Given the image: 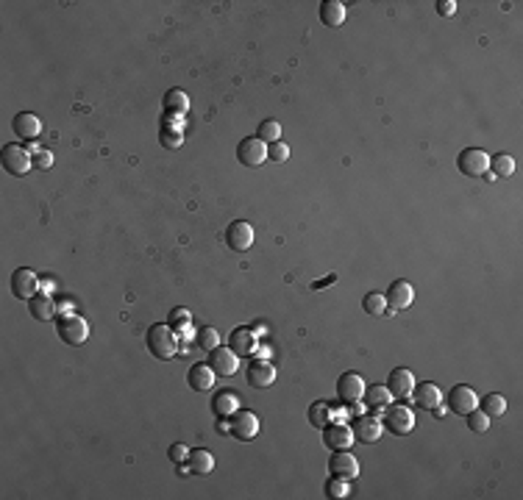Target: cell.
Returning <instances> with one entry per match:
<instances>
[{
    "label": "cell",
    "mask_w": 523,
    "mask_h": 500,
    "mask_svg": "<svg viewBox=\"0 0 523 500\" xmlns=\"http://www.w3.org/2000/svg\"><path fill=\"white\" fill-rule=\"evenodd\" d=\"M148 350L156 356L159 361H170L179 356L181 350V339L179 331H173L167 323H156L148 328Z\"/></svg>",
    "instance_id": "obj_1"
},
{
    "label": "cell",
    "mask_w": 523,
    "mask_h": 500,
    "mask_svg": "<svg viewBox=\"0 0 523 500\" xmlns=\"http://www.w3.org/2000/svg\"><path fill=\"white\" fill-rule=\"evenodd\" d=\"M56 331L67 345H84L89 339V323L76 311H64L61 317H56Z\"/></svg>",
    "instance_id": "obj_2"
},
{
    "label": "cell",
    "mask_w": 523,
    "mask_h": 500,
    "mask_svg": "<svg viewBox=\"0 0 523 500\" xmlns=\"http://www.w3.org/2000/svg\"><path fill=\"white\" fill-rule=\"evenodd\" d=\"M259 417L248 409H236L234 414L229 417V434L239 439V442H251L256 434H259Z\"/></svg>",
    "instance_id": "obj_3"
},
{
    "label": "cell",
    "mask_w": 523,
    "mask_h": 500,
    "mask_svg": "<svg viewBox=\"0 0 523 500\" xmlns=\"http://www.w3.org/2000/svg\"><path fill=\"white\" fill-rule=\"evenodd\" d=\"M457 167L468 178H482V175L490 173V156L482 148H465L457 159Z\"/></svg>",
    "instance_id": "obj_4"
},
{
    "label": "cell",
    "mask_w": 523,
    "mask_h": 500,
    "mask_svg": "<svg viewBox=\"0 0 523 500\" xmlns=\"http://www.w3.org/2000/svg\"><path fill=\"white\" fill-rule=\"evenodd\" d=\"M0 161H3V170L9 175H26L34 167V156L28 153L23 145H6L0 153Z\"/></svg>",
    "instance_id": "obj_5"
},
{
    "label": "cell",
    "mask_w": 523,
    "mask_h": 500,
    "mask_svg": "<svg viewBox=\"0 0 523 500\" xmlns=\"http://www.w3.org/2000/svg\"><path fill=\"white\" fill-rule=\"evenodd\" d=\"M384 428L387 431H392V434H409L412 428H415V414H412V409L409 406H387L384 409Z\"/></svg>",
    "instance_id": "obj_6"
},
{
    "label": "cell",
    "mask_w": 523,
    "mask_h": 500,
    "mask_svg": "<svg viewBox=\"0 0 523 500\" xmlns=\"http://www.w3.org/2000/svg\"><path fill=\"white\" fill-rule=\"evenodd\" d=\"M236 159L245 164V167H262L267 161V145L262 142L259 136H245L239 145H236Z\"/></svg>",
    "instance_id": "obj_7"
},
{
    "label": "cell",
    "mask_w": 523,
    "mask_h": 500,
    "mask_svg": "<svg viewBox=\"0 0 523 500\" xmlns=\"http://www.w3.org/2000/svg\"><path fill=\"white\" fill-rule=\"evenodd\" d=\"M329 473L332 478H342V481H354L359 475V461L354 453L348 450H334L329 459Z\"/></svg>",
    "instance_id": "obj_8"
},
{
    "label": "cell",
    "mask_w": 523,
    "mask_h": 500,
    "mask_svg": "<svg viewBox=\"0 0 523 500\" xmlns=\"http://www.w3.org/2000/svg\"><path fill=\"white\" fill-rule=\"evenodd\" d=\"M39 292V275L28 267H20L11 273V295L17 300H31Z\"/></svg>",
    "instance_id": "obj_9"
},
{
    "label": "cell",
    "mask_w": 523,
    "mask_h": 500,
    "mask_svg": "<svg viewBox=\"0 0 523 500\" xmlns=\"http://www.w3.org/2000/svg\"><path fill=\"white\" fill-rule=\"evenodd\" d=\"M354 439H359V442H365V445H373V442H379L382 439V434H384V423L370 411V414H362V417H357L354 420Z\"/></svg>",
    "instance_id": "obj_10"
},
{
    "label": "cell",
    "mask_w": 523,
    "mask_h": 500,
    "mask_svg": "<svg viewBox=\"0 0 523 500\" xmlns=\"http://www.w3.org/2000/svg\"><path fill=\"white\" fill-rule=\"evenodd\" d=\"M365 378L359 373H342L340 381H337V398L340 403H357V400L365 398Z\"/></svg>",
    "instance_id": "obj_11"
},
{
    "label": "cell",
    "mask_w": 523,
    "mask_h": 500,
    "mask_svg": "<svg viewBox=\"0 0 523 500\" xmlns=\"http://www.w3.org/2000/svg\"><path fill=\"white\" fill-rule=\"evenodd\" d=\"M209 367L220 375V378H231V375L239 370V356H236L231 348L217 345L214 350H209Z\"/></svg>",
    "instance_id": "obj_12"
},
{
    "label": "cell",
    "mask_w": 523,
    "mask_h": 500,
    "mask_svg": "<svg viewBox=\"0 0 523 500\" xmlns=\"http://www.w3.org/2000/svg\"><path fill=\"white\" fill-rule=\"evenodd\" d=\"M226 245L236 253H245L254 245V225L245 223V220H234V223L226 228Z\"/></svg>",
    "instance_id": "obj_13"
},
{
    "label": "cell",
    "mask_w": 523,
    "mask_h": 500,
    "mask_svg": "<svg viewBox=\"0 0 523 500\" xmlns=\"http://www.w3.org/2000/svg\"><path fill=\"white\" fill-rule=\"evenodd\" d=\"M387 298V311H401V309H409L412 300H415V289L409 281H392L390 289L384 292Z\"/></svg>",
    "instance_id": "obj_14"
},
{
    "label": "cell",
    "mask_w": 523,
    "mask_h": 500,
    "mask_svg": "<svg viewBox=\"0 0 523 500\" xmlns=\"http://www.w3.org/2000/svg\"><path fill=\"white\" fill-rule=\"evenodd\" d=\"M479 406V398H476V392H473L471 386H465V384H457L451 392H448V409L454 411V414H468Z\"/></svg>",
    "instance_id": "obj_15"
},
{
    "label": "cell",
    "mask_w": 523,
    "mask_h": 500,
    "mask_svg": "<svg viewBox=\"0 0 523 500\" xmlns=\"http://www.w3.org/2000/svg\"><path fill=\"white\" fill-rule=\"evenodd\" d=\"M387 389H390L392 400H404L412 395V389H415V375L412 370H407V367H395L387 378Z\"/></svg>",
    "instance_id": "obj_16"
},
{
    "label": "cell",
    "mask_w": 523,
    "mask_h": 500,
    "mask_svg": "<svg viewBox=\"0 0 523 500\" xmlns=\"http://www.w3.org/2000/svg\"><path fill=\"white\" fill-rule=\"evenodd\" d=\"M245 381H248L251 386H256V389L273 386V381H276V367H273L270 361H264V359H256V361H251V364H248V370H245Z\"/></svg>",
    "instance_id": "obj_17"
},
{
    "label": "cell",
    "mask_w": 523,
    "mask_h": 500,
    "mask_svg": "<svg viewBox=\"0 0 523 500\" xmlns=\"http://www.w3.org/2000/svg\"><path fill=\"white\" fill-rule=\"evenodd\" d=\"M412 395H415V406L426 409V411H432V409L443 406V392H440V386H437L434 381H423V384H415Z\"/></svg>",
    "instance_id": "obj_18"
},
{
    "label": "cell",
    "mask_w": 523,
    "mask_h": 500,
    "mask_svg": "<svg viewBox=\"0 0 523 500\" xmlns=\"http://www.w3.org/2000/svg\"><path fill=\"white\" fill-rule=\"evenodd\" d=\"M323 431H326V445H329V450H348L354 445V428L351 425L334 423V425H326Z\"/></svg>",
    "instance_id": "obj_19"
},
{
    "label": "cell",
    "mask_w": 523,
    "mask_h": 500,
    "mask_svg": "<svg viewBox=\"0 0 523 500\" xmlns=\"http://www.w3.org/2000/svg\"><path fill=\"white\" fill-rule=\"evenodd\" d=\"M239 406H242V400H239V395L231 392V389H220V392L214 395V400H211V411H214L217 420L231 417Z\"/></svg>",
    "instance_id": "obj_20"
},
{
    "label": "cell",
    "mask_w": 523,
    "mask_h": 500,
    "mask_svg": "<svg viewBox=\"0 0 523 500\" xmlns=\"http://www.w3.org/2000/svg\"><path fill=\"white\" fill-rule=\"evenodd\" d=\"M14 134L20 136V139H36L39 136V131H42V120L36 117V114H31V111H20L17 117H14Z\"/></svg>",
    "instance_id": "obj_21"
},
{
    "label": "cell",
    "mask_w": 523,
    "mask_h": 500,
    "mask_svg": "<svg viewBox=\"0 0 523 500\" xmlns=\"http://www.w3.org/2000/svg\"><path fill=\"white\" fill-rule=\"evenodd\" d=\"M214 378L217 373L211 370L209 364H195V367H189V373H186V384L192 386V389H198V392H206L214 386Z\"/></svg>",
    "instance_id": "obj_22"
},
{
    "label": "cell",
    "mask_w": 523,
    "mask_h": 500,
    "mask_svg": "<svg viewBox=\"0 0 523 500\" xmlns=\"http://www.w3.org/2000/svg\"><path fill=\"white\" fill-rule=\"evenodd\" d=\"M229 348L234 350L236 356H251L256 350V336L251 328H234L231 331V339H229Z\"/></svg>",
    "instance_id": "obj_23"
},
{
    "label": "cell",
    "mask_w": 523,
    "mask_h": 500,
    "mask_svg": "<svg viewBox=\"0 0 523 500\" xmlns=\"http://www.w3.org/2000/svg\"><path fill=\"white\" fill-rule=\"evenodd\" d=\"M345 3L340 0H323L320 3V23L329 25V28H340L345 23Z\"/></svg>",
    "instance_id": "obj_24"
},
{
    "label": "cell",
    "mask_w": 523,
    "mask_h": 500,
    "mask_svg": "<svg viewBox=\"0 0 523 500\" xmlns=\"http://www.w3.org/2000/svg\"><path fill=\"white\" fill-rule=\"evenodd\" d=\"M28 311H31V317L39 320V323L53 320V317H56V300H53L51 295H34V298L28 300Z\"/></svg>",
    "instance_id": "obj_25"
},
{
    "label": "cell",
    "mask_w": 523,
    "mask_h": 500,
    "mask_svg": "<svg viewBox=\"0 0 523 500\" xmlns=\"http://www.w3.org/2000/svg\"><path fill=\"white\" fill-rule=\"evenodd\" d=\"M214 456H211L206 448H195L189 450V459H186V467H189V473L195 475H209L214 470Z\"/></svg>",
    "instance_id": "obj_26"
},
{
    "label": "cell",
    "mask_w": 523,
    "mask_h": 500,
    "mask_svg": "<svg viewBox=\"0 0 523 500\" xmlns=\"http://www.w3.org/2000/svg\"><path fill=\"white\" fill-rule=\"evenodd\" d=\"M161 106H164V114H186L189 111V98H186V92L184 89H170L164 100H161Z\"/></svg>",
    "instance_id": "obj_27"
},
{
    "label": "cell",
    "mask_w": 523,
    "mask_h": 500,
    "mask_svg": "<svg viewBox=\"0 0 523 500\" xmlns=\"http://www.w3.org/2000/svg\"><path fill=\"white\" fill-rule=\"evenodd\" d=\"M365 403L370 411H376V409H387L392 403V395L387 386H382V384H373V386H367L365 389Z\"/></svg>",
    "instance_id": "obj_28"
},
{
    "label": "cell",
    "mask_w": 523,
    "mask_h": 500,
    "mask_svg": "<svg viewBox=\"0 0 523 500\" xmlns=\"http://www.w3.org/2000/svg\"><path fill=\"white\" fill-rule=\"evenodd\" d=\"M309 423L312 428H326V425H332V417H334V411H332V403H326V400H317L309 406Z\"/></svg>",
    "instance_id": "obj_29"
},
{
    "label": "cell",
    "mask_w": 523,
    "mask_h": 500,
    "mask_svg": "<svg viewBox=\"0 0 523 500\" xmlns=\"http://www.w3.org/2000/svg\"><path fill=\"white\" fill-rule=\"evenodd\" d=\"M515 173V159L509 153H498V156H490V175L493 178H509Z\"/></svg>",
    "instance_id": "obj_30"
},
{
    "label": "cell",
    "mask_w": 523,
    "mask_h": 500,
    "mask_svg": "<svg viewBox=\"0 0 523 500\" xmlns=\"http://www.w3.org/2000/svg\"><path fill=\"white\" fill-rule=\"evenodd\" d=\"M362 309H365V314H370V317H384L387 314V298H384V292H367L365 298H362Z\"/></svg>",
    "instance_id": "obj_31"
},
{
    "label": "cell",
    "mask_w": 523,
    "mask_h": 500,
    "mask_svg": "<svg viewBox=\"0 0 523 500\" xmlns=\"http://www.w3.org/2000/svg\"><path fill=\"white\" fill-rule=\"evenodd\" d=\"M482 411H484L487 417H501V414H507V398L498 395V392L484 395V400H482Z\"/></svg>",
    "instance_id": "obj_32"
},
{
    "label": "cell",
    "mask_w": 523,
    "mask_h": 500,
    "mask_svg": "<svg viewBox=\"0 0 523 500\" xmlns=\"http://www.w3.org/2000/svg\"><path fill=\"white\" fill-rule=\"evenodd\" d=\"M195 342H198V348H204L206 353L214 350L220 345V334H217V328H211V325H204L198 334H195Z\"/></svg>",
    "instance_id": "obj_33"
},
{
    "label": "cell",
    "mask_w": 523,
    "mask_h": 500,
    "mask_svg": "<svg viewBox=\"0 0 523 500\" xmlns=\"http://www.w3.org/2000/svg\"><path fill=\"white\" fill-rule=\"evenodd\" d=\"M167 325H170L173 331H179V334H189V328H192V314H189L186 309H173Z\"/></svg>",
    "instance_id": "obj_34"
},
{
    "label": "cell",
    "mask_w": 523,
    "mask_h": 500,
    "mask_svg": "<svg viewBox=\"0 0 523 500\" xmlns=\"http://www.w3.org/2000/svg\"><path fill=\"white\" fill-rule=\"evenodd\" d=\"M256 136H259L264 145H273V142L282 139V125L276 123V120H264L259 125V131H256Z\"/></svg>",
    "instance_id": "obj_35"
},
{
    "label": "cell",
    "mask_w": 523,
    "mask_h": 500,
    "mask_svg": "<svg viewBox=\"0 0 523 500\" xmlns=\"http://www.w3.org/2000/svg\"><path fill=\"white\" fill-rule=\"evenodd\" d=\"M465 417H468V428H471L473 434H484V431L490 428V417H487L482 409H473V411H468Z\"/></svg>",
    "instance_id": "obj_36"
},
{
    "label": "cell",
    "mask_w": 523,
    "mask_h": 500,
    "mask_svg": "<svg viewBox=\"0 0 523 500\" xmlns=\"http://www.w3.org/2000/svg\"><path fill=\"white\" fill-rule=\"evenodd\" d=\"M159 139H161V145L167 150H176L181 148V131L179 128H170V125H161V134H159Z\"/></svg>",
    "instance_id": "obj_37"
},
{
    "label": "cell",
    "mask_w": 523,
    "mask_h": 500,
    "mask_svg": "<svg viewBox=\"0 0 523 500\" xmlns=\"http://www.w3.org/2000/svg\"><path fill=\"white\" fill-rule=\"evenodd\" d=\"M326 495H332V498H348L351 495V481H342V478H329V484H326Z\"/></svg>",
    "instance_id": "obj_38"
},
{
    "label": "cell",
    "mask_w": 523,
    "mask_h": 500,
    "mask_svg": "<svg viewBox=\"0 0 523 500\" xmlns=\"http://www.w3.org/2000/svg\"><path fill=\"white\" fill-rule=\"evenodd\" d=\"M267 159L270 161H279V164H284L289 159V148L279 139V142H273V145H267Z\"/></svg>",
    "instance_id": "obj_39"
},
{
    "label": "cell",
    "mask_w": 523,
    "mask_h": 500,
    "mask_svg": "<svg viewBox=\"0 0 523 500\" xmlns=\"http://www.w3.org/2000/svg\"><path fill=\"white\" fill-rule=\"evenodd\" d=\"M53 167V153L51 150H34V170H51Z\"/></svg>",
    "instance_id": "obj_40"
},
{
    "label": "cell",
    "mask_w": 523,
    "mask_h": 500,
    "mask_svg": "<svg viewBox=\"0 0 523 500\" xmlns=\"http://www.w3.org/2000/svg\"><path fill=\"white\" fill-rule=\"evenodd\" d=\"M167 456H170V461H176V464H186V459H189V448L186 445H173V448L167 450Z\"/></svg>",
    "instance_id": "obj_41"
},
{
    "label": "cell",
    "mask_w": 523,
    "mask_h": 500,
    "mask_svg": "<svg viewBox=\"0 0 523 500\" xmlns=\"http://www.w3.org/2000/svg\"><path fill=\"white\" fill-rule=\"evenodd\" d=\"M437 14H443V17L457 14V3L454 0H437Z\"/></svg>",
    "instance_id": "obj_42"
},
{
    "label": "cell",
    "mask_w": 523,
    "mask_h": 500,
    "mask_svg": "<svg viewBox=\"0 0 523 500\" xmlns=\"http://www.w3.org/2000/svg\"><path fill=\"white\" fill-rule=\"evenodd\" d=\"M334 281H337V275H329V278L317 281V284H314V289H320V286H326V284H334Z\"/></svg>",
    "instance_id": "obj_43"
}]
</instances>
